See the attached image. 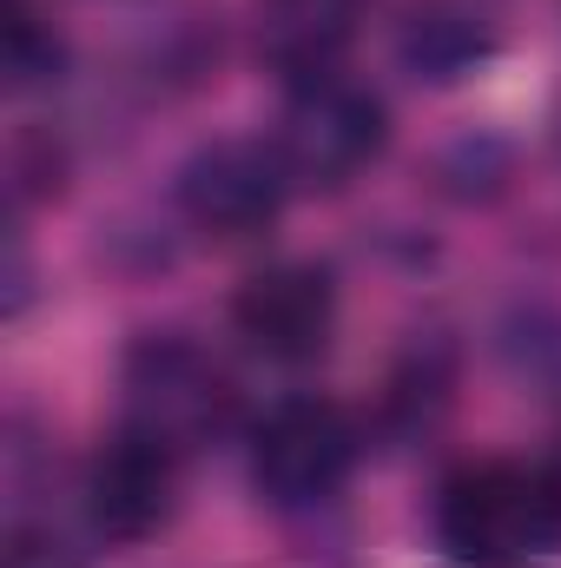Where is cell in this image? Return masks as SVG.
I'll list each match as a JSON object with an SVG mask.
<instances>
[{"label":"cell","mask_w":561,"mask_h":568,"mask_svg":"<svg viewBox=\"0 0 561 568\" xmlns=\"http://www.w3.org/2000/svg\"><path fill=\"white\" fill-rule=\"evenodd\" d=\"M429 529L456 568H542L561 549V463L476 456L449 469Z\"/></svg>","instance_id":"1"},{"label":"cell","mask_w":561,"mask_h":568,"mask_svg":"<svg viewBox=\"0 0 561 568\" xmlns=\"http://www.w3.org/2000/svg\"><path fill=\"white\" fill-rule=\"evenodd\" d=\"M297 179L284 165L272 140L232 133V140H205L172 179V205L192 232L205 239H258L272 232L290 205Z\"/></svg>","instance_id":"5"},{"label":"cell","mask_w":561,"mask_h":568,"mask_svg":"<svg viewBox=\"0 0 561 568\" xmlns=\"http://www.w3.org/2000/svg\"><path fill=\"white\" fill-rule=\"evenodd\" d=\"M80 496H86V523H93L100 542L140 549L159 529H172V516L185 503V449L120 424L93 449Z\"/></svg>","instance_id":"6"},{"label":"cell","mask_w":561,"mask_h":568,"mask_svg":"<svg viewBox=\"0 0 561 568\" xmlns=\"http://www.w3.org/2000/svg\"><path fill=\"white\" fill-rule=\"evenodd\" d=\"M120 390H126V424L172 443V449H198L218 443L238 417V384L232 371L185 331H145L126 344L120 364Z\"/></svg>","instance_id":"2"},{"label":"cell","mask_w":561,"mask_h":568,"mask_svg":"<svg viewBox=\"0 0 561 568\" xmlns=\"http://www.w3.org/2000/svg\"><path fill=\"white\" fill-rule=\"evenodd\" d=\"M232 331L272 357V364H310L337 337V278L317 258H278L232 291Z\"/></svg>","instance_id":"7"},{"label":"cell","mask_w":561,"mask_h":568,"mask_svg":"<svg viewBox=\"0 0 561 568\" xmlns=\"http://www.w3.org/2000/svg\"><path fill=\"white\" fill-rule=\"evenodd\" d=\"M364 463V424L350 404L297 390L252 424V483L272 509H324Z\"/></svg>","instance_id":"3"},{"label":"cell","mask_w":561,"mask_h":568,"mask_svg":"<svg viewBox=\"0 0 561 568\" xmlns=\"http://www.w3.org/2000/svg\"><path fill=\"white\" fill-rule=\"evenodd\" d=\"M0 60H7V80L20 93L53 87L67 73V40H60V27L47 20L40 0H0Z\"/></svg>","instance_id":"10"},{"label":"cell","mask_w":561,"mask_h":568,"mask_svg":"<svg viewBox=\"0 0 561 568\" xmlns=\"http://www.w3.org/2000/svg\"><path fill=\"white\" fill-rule=\"evenodd\" d=\"M272 145L284 152L297 192H337L350 179H364L384 145H390V113L370 87H357L350 73H317V80H290L278 106V133Z\"/></svg>","instance_id":"4"},{"label":"cell","mask_w":561,"mask_h":568,"mask_svg":"<svg viewBox=\"0 0 561 568\" xmlns=\"http://www.w3.org/2000/svg\"><path fill=\"white\" fill-rule=\"evenodd\" d=\"M496 53V20L482 0H417L404 20V60L417 80H462Z\"/></svg>","instance_id":"9"},{"label":"cell","mask_w":561,"mask_h":568,"mask_svg":"<svg viewBox=\"0 0 561 568\" xmlns=\"http://www.w3.org/2000/svg\"><path fill=\"white\" fill-rule=\"evenodd\" d=\"M0 568H86V556H80L67 536L40 529V523H13V529H7V556H0Z\"/></svg>","instance_id":"11"},{"label":"cell","mask_w":561,"mask_h":568,"mask_svg":"<svg viewBox=\"0 0 561 568\" xmlns=\"http://www.w3.org/2000/svg\"><path fill=\"white\" fill-rule=\"evenodd\" d=\"M364 27V0H258L252 7V40H258V60L290 80H317V73H337V60L350 53Z\"/></svg>","instance_id":"8"}]
</instances>
